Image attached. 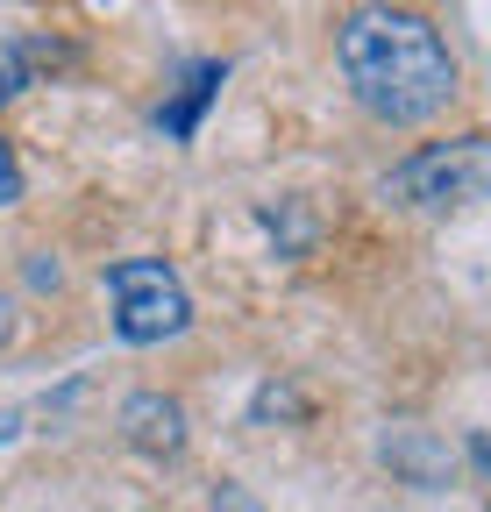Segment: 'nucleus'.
I'll list each match as a JSON object with an SVG mask.
<instances>
[{
  "label": "nucleus",
  "mask_w": 491,
  "mask_h": 512,
  "mask_svg": "<svg viewBox=\"0 0 491 512\" xmlns=\"http://www.w3.org/2000/svg\"><path fill=\"white\" fill-rule=\"evenodd\" d=\"M22 200V157H15V143L0 136V207H15Z\"/></svg>",
  "instance_id": "7"
},
{
  "label": "nucleus",
  "mask_w": 491,
  "mask_h": 512,
  "mask_svg": "<svg viewBox=\"0 0 491 512\" xmlns=\"http://www.w3.org/2000/svg\"><path fill=\"white\" fill-rule=\"evenodd\" d=\"M207 512H264V498L250 484H214V505Z\"/></svg>",
  "instance_id": "8"
},
{
  "label": "nucleus",
  "mask_w": 491,
  "mask_h": 512,
  "mask_svg": "<svg viewBox=\"0 0 491 512\" xmlns=\"http://www.w3.org/2000/svg\"><path fill=\"white\" fill-rule=\"evenodd\" d=\"M385 463H399L413 484H442V477H449V448L406 427V434H392V441H385Z\"/></svg>",
  "instance_id": "6"
},
{
  "label": "nucleus",
  "mask_w": 491,
  "mask_h": 512,
  "mask_svg": "<svg viewBox=\"0 0 491 512\" xmlns=\"http://www.w3.org/2000/svg\"><path fill=\"white\" fill-rule=\"evenodd\" d=\"M484 512H491V505H484Z\"/></svg>",
  "instance_id": "12"
},
{
  "label": "nucleus",
  "mask_w": 491,
  "mask_h": 512,
  "mask_svg": "<svg viewBox=\"0 0 491 512\" xmlns=\"http://www.w3.org/2000/svg\"><path fill=\"white\" fill-rule=\"evenodd\" d=\"M107 299H114V335L129 349H157L193 328V292L164 256H121L107 264Z\"/></svg>",
  "instance_id": "3"
},
{
  "label": "nucleus",
  "mask_w": 491,
  "mask_h": 512,
  "mask_svg": "<svg viewBox=\"0 0 491 512\" xmlns=\"http://www.w3.org/2000/svg\"><path fill=\"white\" fill-rule=\"evenodd\" d=\"M335 64L356 107L385 128H420L456 100V57L420 8H392V0L349 8L335 29Z\"/></svg>",
  "instance_id": "1"
},
{
  "label": "nucleus",
  "mask_w": 491,
  "mask_h": 512,
  "mask_svg": "<svg viewBox=\"0 0 491 512\" xmlns=\"http://www.w3.org/2000/svg\"><path fill=\"white\" fill-rule=\"evenodd\" d=\"M470 463H477V470L491 477V434H477V441H470Z\"/></svg>",
  "instance_id": "10"
},
{
  "label": "nucleus",
  "mask_w": 491,
  "mask_h": 512,
  "mask_svg": "<svg viewBox=\"0 0 491 512\" xmlns=\"http://www.w3.org/2000/svg\"><path fill=\"white\" fill-rule=\"evenodd\" d=\"M0 441H15V413H0Z\"/></svg>",
  "instance_id": "11"
},
{
  "label": "nucleus",
  "mask_w": 491,
  "mask_h": 512,
  "mask_svg": "<svg viewBox=\"0 0 491 512\" xmlns=\"http://www.w3.org/2000/svg\"><path fill=\"white\" fill-rule=\"evenodd\" d=\"M22 93V64H0V100H15Z\"/></svg>",
  "instance_id": "9"
},
{
  "label": "nucleus",
  "mask_w": 491,
  "mask_h": 512,
  "mask_svg": "<svg viewBox=\"0 0 491 512\" xmlns=\"http://www.w3.org/2000/svg\"><path fill=\"white\" fill-rule=\"evenodd\" d=\"M221 79H228V64H193L186 79H178V93L157 107V128L171 143H193L200 136V114L214 107V93H221Z\"/></svg>",
  "instance_id": "5"
},
{
  "label": "nucleus",
  "mask_w": 491,
  "mask_h": 512,
  "mask_svg": "<svg viewBox=\"0 0 491 512\" xmlns=\"http://www.w3.org/2000/svg\"><path fill=\"white\" fill-rule=\"evenodd\" d=\"M121 434H129L143 456H178V448H186V413H178V399L136 392L129 406H121Z\"/></svg>",
  "instance_id": "4"
},
{
  "label": "nucleus",
  "mask_w": 491,
  "mask_h": 512,
  "mask_svg": "<svg viewBox=\"0 0 491 512\" xmlns=\"http://www.w3.org/2000/svg\"><path fill=\"white\" fill-rule=\"evenodd\" d=\"M385 200L413 214H463L491 200V136H449V143H420L385 171Z\"/></svg>",
  "instance_id": "2"
}]
</instances>
